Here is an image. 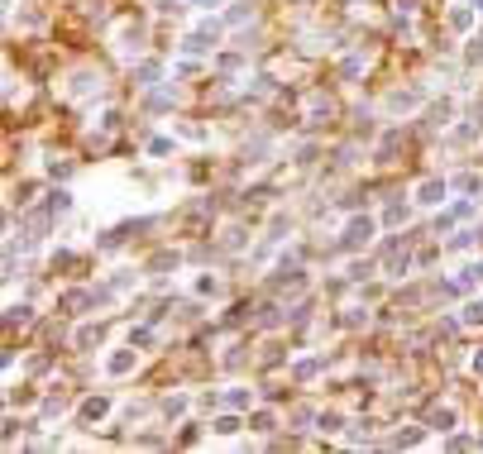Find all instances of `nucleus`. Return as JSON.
Instances as JSON below:
<instances>
[{
	"label": "nucleus",
	"instance_id": "obj_29",
	"mask_svg": "<svg viewBox=\"0 0 483 454\" xmlns=\"http://www.w3.org/2000/svg\"><path fill=\"white\" fill-rule=\"evenodd\" d=\"M177 96H182L177 86H154V96H149L144 106H149V110H172V106H177Z\"/></svg>",
	"mask_w": 483,
	"mask_h": 454
},
{
	"label": "nucleus",
	"instance_id": "obj_8",
	"mask_svg": "<svg viewBox=\"0 0 483 454\" xmlns=\"http://www.w3.org/2000/svg\"><path fill=\"white\" fill-rule=\"evenodd\" d=\"M483 139V106H474L459 125H450V144H479Z\"/></svg>",
	"mask_w": 483,
	"mask_h": 454
},
{
	"label": "nucleus",
	"instance_id": "obj_22",
	"mask_svg": "<svg viewBox=\"0 0 483 454\" xmlns=\"http://www.w3.org/2000/svg\"><path fill=\"white\" fill-rule=\"evenodd\" d=\"M220 249L244 254V249H249V230H244V225H225V230H220Z\"/></svg>",
	"mask_w": 483,
	"mask_h": 454
},
{
	"label": "nucleus",
	"instance_id": "obj_42",
	"mask_svg": "<svg viewBox=\"0 0 483 454\" xmlns=\"http://www.w3.org/2000/svg\"><path fill=\"white\" fill-rule=\"evenodd\" d=\"M411 268H416V259L402 254V249H393V259H388V277H407Z\"/></svg>",
	"mask_w": 483,
	"mask_h": 454
},
{
	"label": "nucleus",
	"instance_id": "obj_20",
	"mask_svg": "<svg viewBox=\"0 0 483 454\" xmlns=\"http://www.w3.org/2000/svg\"><path fill=\"white\" fill-rule=\"evenodd\" d=\"M191 292L211 301V296H225V282H220L215 273H196V277H191Z\"/></svg>",
	"mask_w": 483,
	"mask_h": 454
},
{
	"label": "nucleus",
	"instance_id": "obj_4",
	"mask_svg": "<svg viewBox=\"0 0 483 454\" xmlns=\"http://www.w3.org/2000/svg\"><path fill=\"white\" fill-rule=\"evenodd\" d=\"M139 354H144V349H135L130 340H125V345H115L106 359H101V373H106V378H130L139 369Z\"/></svg>",
	"mask_w": 483,
	"mask_h": 454
},
{
	"label": "nucleus",
	"instance_id": "obj_48",
	"mask_svg": "<svg viewBox=\"0 0 483 454\" xmlns=\"http://www.w3.org/2000/svg\"><path fill=\"white\" fill-rule=\"evenodd\" d=\"M283 321H287V316H283V306H264V316H259V325H264V330H278Z\"/></svg>",
	"mask_w": 483,
	"mask_h": 454
},
{
	"label": "nucleus",
	"instance_id": "obj_41",
	"mask_svg": "<svg viewBox=\"0 0 483 454\" xmlns=\"http://www.w3.org/2000/svg\"><path fill=\"white\" fill-rule=\"evenodd\" d=\"M172 134H177L182 144H206V130H201V125H187V120H172Z\"/></svg>",
	"mask_w": 483,
	"mask_h": 454
},
{
	"label": "nucleus",
	"instance_id": "obj_7",
	"mask_svg": "<svg viewBox=\"0 0 483 454\" xmlns=\"http://www.w3.org/2000/svg\"><path fill=\"white\" fill-rule=\"evenodd\" d=\"M115 53L130 57V62H139V53H144V25H139V20H130V25L115 29Z\"/></svg>",
	"mask_w": 483,
	"mask_h": 454
},
{
	"label": "nucleus",
	"instance_id": "obj_11",
	"mask_svg": "<svg viewBox=\"0 0 483 454\" xmlns=\"http://www.w3.org/2000/svg\"><path fill=\"white\" fill-rule=\"evenodd\" d=\"M469 201H474V196H469ZM469 201H455L450 211L440 206V220H435V235H450V230H455L459 220H469V215H474V206H469Z\"/></svg>",
	"mask_w": 483,
	"mask_h": 454
},
{
	"label": "nucleus",
	"instance_id": "obj_16",
	"mask_svg": "<svg viewBox=\"0 0 483 454\" xmlns=\"http://www.w3.org/2000/svg\"><path fill=\"white\" fill-rule=\"evenodd\" d=\"M72 206H77V196H72V191H67V187H57V191H48V201H43V211L53 215V220H62V215L72 211Z\"/></svg>",
	"mask_w": 483,
	"mask_h": 454
},
{
	"label": "nucleus",
	"instance_id": "obj_28",
	"mask_svg": "<svg viewBox=\"0 0 483 454\" xmlns=\"http://www.w3.org/2000/svg\"><path fill=\"white\" fill-rule=\"evenodd\" d=\"M177 144H182V139H177V134L168 130V134H154V139H149V149H144V153H149V158H168V153H172V149H177Z\"/></svg>",
	"mask_w": 483,
	"mask_h": 454
},
{
	"label": "nucleus",
	"instance_id": "obj_50",
	"mask_svg": "<svg viewBox=\"0 0 483 454\" xmlns=\"http://www.w3.org/2000/svg\"><path fill=\"white\" fill-rule=\"evenodd\" d=\"M215 67H220V72H240L244 62H240V53H220V57H215Z\"/></svg>",
	"mask_w": 483,
	"mask_h": 454
},
{
	"label": "nucleus",
	"instance_id": "obj_19",
	"mask_svg": "<svg viewBox=\"0 0 483 454\" xmlns=\"http://www.w3.org/2000/svg\"><path fill=\"white\" fill-rule=\"evenodd\" d=\"M264 96H273V77H268V72L244 77V101H264Z\"/></svg>",
	"mask_w": 483,
	"mask_h": 454
},
{
	"label": "nucleus",
	"instance_id": "obj_53",
	"mask_svg": "<svg viewBox=\"0 0 483 454\" xmlns=\"http://www.w3.org/2000/svg\"><path fill=\"white\" fill-rule=\"evenodd\" d=\"M149 5H154V10H158V15H177V10H182V5H187V0H149Z\"/></svg>",
	"mask_w": 483,
	"mask_h": 454
},
{
	"label": "nucleus",
	"instance_id": "obj_43",
	"mask_svg": "<svg viewBox=\"0 0 483 454\" xmlns=\"http://www.w3.org/2000/svg\"><path fill=\"white\" fill-rule=\"evenodd\" d=\"M464 67L479 72L483 67V34H469V48H464Z\"/></svg>",
	"mask_w": 483,
	"mask_h": 454
},
{
	"label": "nucleus",
	"instance_id": "obj_1",
	"mask_svg": "<svg viewBox=\"0 0 483 454\" xmlns=\"http://www.w3.org/2000/svg\"><path fill=\"white\" fill-rule=\"evenodd\" d=\"M378 230H383V220H378V215L354 211L345 225H340V249H345V254H359V249H369V244L378 240Z\"/></svg>",
	"mask_w": 483,
	"mask_h": 454
},
{
	"label": "nucleus",
	"instance_id": "obj_51",
	"mask_svg": "<svg viewBox=\"0 0 483 454\" xmlns=\"http://www.w3.org/2000/svg\"><path fill=\"white\" fill-rule=\"evenodd\" d=\"M311 421H316V411H311V406H297V411H292V426L297 430H306Z\"/></svg>",
	"mask_w": 483,
	"mask_h": 454
},
{
	"label": "nucleus",
	"instance_id": "obj_49",
	"mask_svg": "<svg viewBox=\"0 0 483 454\" xmlns=\"http://www.w3.org/2000/svg\"><path fill=\"white\" fill-rule=\"evenodd\" d=\"M43 167H48V177H72V158H48Z\"/></svg>",
	"mask_w": 483,
	"mask_h": 454
},
{
	"label": "nucleus",
	"instance_id": "obj_2",
	"mask_svg": "<svg viewBox=\"0 0 483 454\" xmlns=\"http://www.w3.org/2000/svg\"><path fill=\"white\" fill-rule=\"evenodd\" d=\"M430 86H397V91H388L383 96V115H393V120H402V115H416V110L426 106Z\"/></svg>",
	"mask_w": 483,
	"mask_h": 454
},
{
	"label": "nucleus",
	"instance_id": "obj_5",
	"mask_svg": "<svg viewBox=\"0 0 483 454\" xmlns=\"http://www.w3.org/2000/svg\"><path fill=\"white\" fill-rule=\"evenodd\" d=\"M110 411H115V397L110 392H91V397H81L77 421L81 426H101V421H110Z\"/></svg>",
	"mask_w": 483,
	"mask_h": 454
},
{
	"label": "nucleus",
	"instance_id": "obj_12",
	"mask_svg": "<svg viewBox=\"0 0 483 454\" xmlns=\"http://www.w3.org/2000/svg\"><path fill=\"white\" fill-rule=\"evenodd\" d=\"M182 268V254L177 249H158V254H149V263H144V273H154V277H163V273H177Z\"/></svg>",
	"mask_w": 483,
	"mask_h": 454
},
{
	"label": "nucleus",
	"instance_id": "obj_47",
	"mask_svg": "<svg viewBox=\"0 0 483 454\" xmlns=\"http://www.w3.org/2000/svg\"><path fill=\"white\" fill-rule=\"evenodd\" d=\"M325 115H330V101H325V96H311V101H306V120H325Z\"/></svg>",
	"mask_w": 483,
	"mask_h": 454
},
{
	"label": "nucleus",
	"instance_id": "obj_31",
	"mask_svg": "<svg viewBox=\"0 0 483 454\" xmlns=\"http://www.w3.org/2000/svg\"><path fill=\"white\" fill-rule=\"evenodd\" d=\"M479 235H483V230H455V235L445 240V254H464V249H474Z\"/></svg>",
	"mask_w": 483,
	"mask_h": 454
},
{
	"label": "nucleus",
	"instance_id": "obj_52",
	"mask_svg": "<svg viewBox=\"0 0 483 454\" xmlns=\"http://www.w3.org/2000/svg\"><path fill=\"white\" fill-rule=\"evenodd\" d=\"M15 435H20V416H15V406H10V416H5V445H15Z\"/></svg>",
	"mask_w": 483,
	"mask_h": 454
},
{
	"label": "nucleus",
	"instance_id": "obj_17",
	"mask_svg": "<svg viewBox=\"0 0 483 454\" xmlns=\"http://www.w3.org/2000/svg\"><path fill=\"white\" fill-rule=\"evenodd\" d=\"M321 373H325V359H321V354H306V359H297V364H292L297 383H311V378H321Z\"/></svg>",
	"mask_w": 483,
	"mask_h": 454
},
{
	"label": "nucleus",
	"instance_id": "obj_10",
	"mask_svg": "<svg viewBox=\"0 0 483 454\" xmlns=\"http://www.w3.org/2000/svg\"><path fill=\"white\" fill-rule=\"evenodd\" d=\"M191 406H196V397L191 392H168V397L158 401V411H163V421H182Z\"/></svg>",
	"mask_w": 483,
	"mask_h": 454
},
{
	"label": "nucleus",
	"instance_id": "obj_6",
	"mask_svg": "<svg viewBox=\"0 0 483 454\" xmlns=\"http://www.w3.org/2000/svg\"><path fill=\"white\" fill-rule=\"evenodd\" d=\"M101 72H96V67H77V72H72V77L62 81V96H72V101H81V96H96V91H101Z\"/></svg>",
	"mask_w": 483,
	"mask_h": 454
},
{
	"label": "nucleus",
	"instance_id": "obj_33",
	"mask_svg": "<svg viewBox=\"0 0 483 454\" xmlns=\"http://www.w3.org/2000/svg\"><path fill=\"white\" fill-rule=\"evenodd\" d=\"M459 321H464V330H479L483 325V296H474V301L459 306Z\"/></svg>",
	"mask_w": 483,
	"mask_h": 454
},
{
	"label": "nucleus",
	"instance_id": "obj_21",
	"mask_svg": "<svg viewBox=\"0 0 483 454\" xmlns=\"http://www.w3.org/2000/svg\"><path fill=\"white\" fill-rule=\"evenodd\" d=\"M249 430H254V435H273V430H278V411H268V406L254 411V406H249Z\"/></svg>",
	"mask_w": 483,
	"mask_h": 454
},
{
	"label": "nucleus",
	"instance_id": "obj_36",
	"mask_svg": "<svg viewBox=\"0 0 483 454\" xmlns=\"http://www.w3.org/2000/svg\"><path fill=\"white\" fill-rule=\"evenodd\" d=\"M316 430L321 435H340L345 430V411H316Z\"/></svg>",
	"mask_w": 483,
	"mask_h": 454
},
{
	"label": "nucleus",
	"instance_id": "obj_39",
	"mask_svg": "<svg viewBox=\"0 0 483 454\" xmlns=\"http://www.w3.org/2000/svg\"><path fill=\"white\" fill-rule=\"evenodd\" d=\"M426 430H430V426H426ZM426 430H421V426L397 430V435H393V445H397V450H416V445H426Z\"/></svg>",
	"mask_w": 483,
	"mask_h": 454
},
{
	"label": "nucleus",
	"instance_id": "obj_15",
	"mask_svg": "<svg viewBox=\"0 0 483 454\" xmlns=\"http://www.w3.org/2000/svg\"><path fill=\"white\" fill-rule=\"evenodd\" d=\"M426 426L435 430V435H450V430H459V411L455 406H435V411L426 416Z\"/></svg>",
	"mask_w": 483,
	"mask_h": 454
},
{
	"label": "nucleus",
	"instance_id": "obj_46",
	"mask_svg": "<svg viewBox=\"0 0 483 454\" xmlns=\"http://www.w3.org/2000/svg\"><path fill=\"white\" fill-rule=\"evenodd\" d=\"M364 321H369V311H364V306H345V316H335V325H345V330H359Z\"/></svg>",
	"mask_w": 483,
	"mask_h": 454
},
{
	"label": "nucleus",
	"instance_id": "obj_24",
	"mask_svg": "<svg viewBox=\"0 0 483 454\" xmlns=\"http://www.w3.org/2000/svg\"><path fill=\"white\" fill-rule=\"evenodd\" d=\"M316 158H321V144H316V139H301V144H292V167H311Z\"/></svg>",
	"mask_w": 483,
	"mask_h": 454
},
{
	"label": "nucleus",
	"instance_id": "obj_9",
	"mask_svg": "<svg viewBox=\"0 0 483 454\" xmlns=\"http://www.w3.org/2000/svg\"><path fill=\"white\" fill-rule=\"evenodd\" d=\"M96 306V287H67V292H57V311H91Z\"/></svg>",
	"mask_w": 483,
	"mask_h": 454
},
{
	"label": "nucleus",
	"instance_id": "obj_34",
	"mask_svg": "<svg viewBox=\"0 0 483 454\" xmlns=\"http://www.w3.org/2000/svg\"><path fill=\"white\" fill-rule=\"evenodd\" d=\"M364 72H369V53H349L345 62H340V77H345V81L364 77Z\"/></svg>",
	"mask_w": 483,
	"mask_h": 454
},
{
	"label": "nucleus",
	"instance_id": "obj_14",
	"mask_svg": "<svg viewBox=\"0 0 483 454\" xmlns=\"http://www.w3.org/2000/svg\"><path fill=\"white\" fill-rule=\"evenodd\" d=\"M278 273H283V277H273V287H278V292H287V296L306 292V282H311V277H306V268H292V273H287V268H278Z\"/></svg>",
	"mask_w": 483,
	"mask_h": 454
},
{
	"label": "nucleus",
	"instance_id": "obj_13",
	"mask_svg": "<svg viewBox=\"0 0 483 454\" xmlns=\"http://www.w3.org/2000/svg\"><path fill=\"white\" fill-rule=\"evenodd\" d=\"M474 20H479V10H474L469 0L450 5V29H455V34H464V39H469V34H474Z\"/></svg>",
	"mask_w": 483,
	"mask_h": 454
},
{
	"label": "nucleus",
	"instance_id": "obj_57",
	"mask_svg": "<svg viewBox=\"0 0 483 454\" xmlns=\"http://www.w3.org/2000/svg\"><path fill=\"white\" fill-rule=\"evenodd\" d=\"M469 5H474V10H479V15H483V0H469Z\"/></svg>",
	"mask_w": 483,
	"mask_h": 454
},
{
	"label": "nucleus",
	"instance_id": "obj_58",
	"mask_svg": "<svg viewBox=\"0 0 483 454\" xmlns=\"http://www.w3.org/2000/svg\"><path fill=\"white\" fill-rule=\"evenodd\" d=\"M340 5H354V0H340Z\"/></svg>",
	"mask_w": 483,
	"mask_h": 454
},
{
	"label": "nucleus",
	"instance_id": "obj_40",
	"mask_svg": "<svg viewBox=\"0 0 483 454\" xmlns=\"http://www.w3.org/2000/svg\"><path fill=\"white\" fill-rule=\"evenodd\" d=\"M20 321H34V306H29V301H10V306H5V325H10V330H15V325Z\"/></svg>",
	"mask_w": 483,
	"mask_h": 454
},
{
	"label": "nucleus",
	"instance_id": "obj_54",
	"mask_svg": "<svg viewBox=\"0 0 483 454\" xmlns=\"http://www.w3.org/2000/svg\"><path fill=\"white\" fill-rule=\"evenodd\" d=\"M115 125H120V115H115V110H106V115L96 120V130H115Z\"/></svg>",
	"mask_w": 483,
	"mask_h": 454
},
{
	"label": "nucleus",
	"instance_id": "obj_44",
	"mask_svg": "<svg viewBox=\"0 0 483 454\" xmlns=\"http://www.w3.org/2000/svg\"><path fill=\"white\" fill-rule=\"evenodd\" d=\"M125 340H130V345H135V349H154V345H158V335H154L149 325H135V330H130Z\"/></svg>",
	"mask_w": 483,
	"mask_h": 454
},
{
	"label": "nucleus",
	"instance_id": "obj_35",
	"mask_svg": "<svg viewBox=\"0 0 483 454\" xmlns=\"http://www.w3.org/2000/svg\"><path fill=\"white\" fill-rule=\"evenodd\" d=\"M34 401H39L34 383H10V406H34Z\"/></svg>",
	"mask_w": 483,
	"mask_h": 454
},
{
	"label": "nucleus",
	"instance_id": "obj_37",
	"mask_svg": "<svg viewBox=\"0 0 483 454\" xmlns=\"http://www.w3.org/2000/svg\"><path fill=\"white\" fill-rule=\"evenodd\" d=\"M110 287H115V292H135L139 287V268H115V273H110Z\"/></svg>",
	"mask_w": 483,
	"mask_h": 454
},
{
	"label": "nucleus",
	"instance_id": "obj_23",
	"mask_svg": "<svg viewBox=\"0 0 483 454\" xmlns=\"http://www.w3.org/2000/svg\"><path fill=\"white\" fill-rule=\"evenodd\" d=\"M101 340H106V330H101L96 321H86V325H77V335H72V349H96Z\"/></svg>",
	"mask_w": 483,
	"mask_h": 454
},
{
	"label": "nucleus",
	"instance_id": "obj_56",
	"mask_svg": "<svg viewBox=\"0 0 483 454\" xmlns=\"http://www.w3.org/2000/svg\"><path fill=\"white\" fill-rule=\"evenodd\" d=\"M187 5H196V10H215L220 0H187Z\"/></svg>",
	"mask_w": 483,
	"mask_h": 454
},
{
	"label": "nucleus",
	"instance_id": "obj_25",
	"mask_svg": "<svg viewBox=\"0 0 483 454\" xmlns=\"http://www.w3.org/2000/svg\"><path fill=\"white\" fill-rule=\"evenodd\" d=\"M240 426H244V421H240V411L230 406V411H220V416L211 421V435H220V440H230V435H235Z\"/></svg>",
	"mask_w": 483,
	"mask_h": 454
},
{
	"label": "nucleus",
	"instance_id": "obj_18",
	"mask_svg": "<svg viewBox=\"0 0 483 454\" xmlns=\"http://www.w3.org/2000/svg\"><path fill=\"white\" fill-rule=\"evenodd\" d=\"M450 187H455V196H474V201H483V196H479V191H483L479 172H455V177H450Z\"/></svg>",
	"mask_w": 483,
	"mask_h": 454
},
{
	"label": "nucleus",
	"instance_id": "obj_32",
	"mask_svg": "<svg viewBox=\"0 0 483 454\" xmlns=\"http://www.w3.org/2000/svg\"><path fill=\"white\" fill-rule=\"evenodd\" d=\"M220 20H225V29H240V25H249V20H254V5H225V15H220Z\"/></svg>",
	"mask_w": 483,
	"mask_h": 454
},
{
	"label": "nucleus",
	"instance_id": "obj_3",
	"mask_svg": "<svg viewBox=\"0 0 483 454\" xmlns=\"http://www.w3.org/2000/svg\"><path fill=\"white\" fill-rule=\"evenodd\" d=\"M450 196H455L450 177H426V182H416V191H411V201H416L421 211H440V206H450Z\"/></svg>",
	"mask_w": 483,
	"mask_h": 454
},
{
	"label": "nucleus",
	"instance_id": "obj_30",
	"mask_svg": "<svg viewBox=\"0 0 483 454\" xmlns=\"http://www.w3.org/2000/svg\"><path fill=\"white\" fill-rule=\"evenodd\" d=\"M407 201H388V206H383V215H378V220H383V225H388V230H402L407 225Z\"/></svg>",
	"mask_w": 483,
	"mask_h": 454
},
{
	"label": "nucleus",
	"instance_id": "obj_38",
	"mask_svg": "<svg viewBox=\"0 0 483 454\" xmlns=\"http://www.w3.org/2000/svg\"><path fill=\"white\" fill-rule=\"evenodd\" d=\"M220 401L235 406V411H249V387H244V383H230V387L220 392Z\"/></svg>",
	"mask_w": 483,
	"mask_h": 454
},
{
	"label": "nucleus",
	"instance_id": "obj_55",
	"mask_svg": "<svg viewBox=\"0 0 483 454\" xmlns=\"http://www.w3.org/2000/svg\"><path fill=\"white\" fill-rule=\"evenodd\" d=\"M469 373L483 378V349H474V354H469Z\"/></svg>",
	"mask_w": 483,
	"mask_h": 454
},
{
	"label": "nucleus",
	"instance_id": "obj_26",
	"mask_svg": "<svg viewBox=\"0 0 483 454\" xmlns=\"http://www.w3.org/2000/svg\"><path fill=\"white\" fill-rule=\"evenodd\" d=\"M287 230H292V215H287V211H273L268 230H264V240H268V244H283V240H287Z\"/></svg>",
	"mask_w": 483,
	"mask_h": 454
},
{
	"label": "nucleus",
	"instance_id": "obj_45",
	"mask_svg": "<svg viewBox=\"0 0 483 454\" xmlns=\"http://www.w3.org/2000/svg\"><path fill=\"white\" fill-rule=\"evenodd\" d=\"M459 287H483V259L464 263V273H459Z\"/></svg>",
	"mask_w": 483,
	"mask_h": 454
},
{
	"label": "nucleus",
	"instance_id": "obj_27",
	"mask_svg": "<svg viewBox=\"0 0 483 454\" xmlns=\"http://www.w3.org/2000/svg\"><path fill=\"white\" fill-rule=\"evenodd\" d=\"M135 77H139V86H158L163 81V62H154V57H144V62H135Z\"/></svg>",
	"mask_w": 483,
	"mask_h": 454
}]
</instances>
